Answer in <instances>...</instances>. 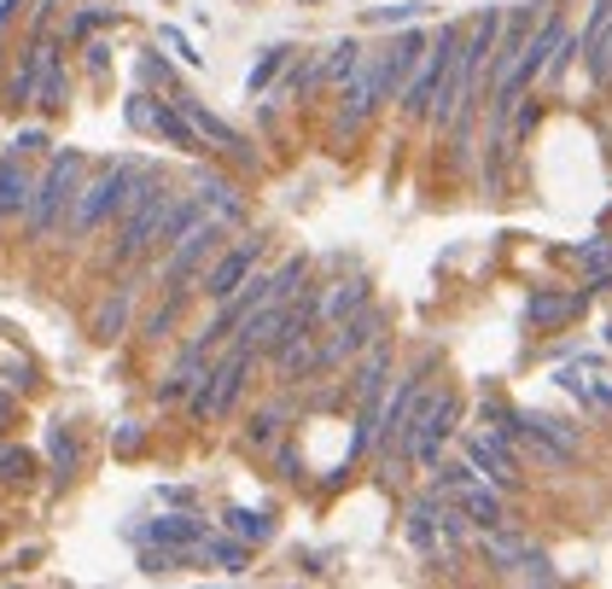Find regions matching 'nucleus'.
<instances>
[{"instance_id":"1","label":"nucleus","mask_w":612,"mask_h":589,"mask_svg":"<svg viewBox=\"0 0 612 589\" xmlns=\"http://www.w3.org/2000/svg\"><path fill=\"white\" fill-rule=\"evenodd\" d=\"M147 188H152V164H140V158H122V164H111L88 193H82L71 228H76V234H94L106 216H129V205H135V199L147 193Z\"/></svg>"},{"instance_id":"2","label":"nucleus","mask_w":612,"mask_h":589,"mask_svg":"<svg viewBox=\"0 0 612 589\" xmlns=\"http://www.w3.org/2000/svg\"><path fill=\"white\" fill-rule=\"evenodd\" d=\"M455 58H461V30L443 24V30L432 35V47H426L420 71L402 83V117H432L438 94H443V83H449V71H455Z\"/></svg>"},{"instance_id":"3","label":"nucleus","mask_w":612,"mask_h":589,"mask_svg":"<svg viewBox=\"0 0 612 589\" xmlns=\"http://www.w3.org/2000/svg\"><path fill=\"white\" fill-rule=\"evenodd\" d=\"M455 420H461V397H455V392H426L420 409H415V420H408L402 450L415 456L420 467H438L443 443L455 438Z\"/></svg>"},{"instance_id":"4","label":"nucleus","mask_w":612,"mask_h":589,"mask_svg":"<svg viewBox=\"0 0 612 589\" xmlns=\"http://www.w3.org/2000/svg\"><path fill=\"white\" fill-rule=\"evenodd\" d=\"M251 356L257 351H245V344H234L228 356L216 362L211 374H204L198 385H193V397H187V415L193 420H222L239 403V392H245V374H251Z\"/></svg>"},{"instance_id":"5","label":"nucleus","mask_w":612,"mask_h":589,"mask_svg":"<svg viewBox=\"0 0 612 589\" xmlns=\"http://www.w3.org/2000/svg\"><path fill=\"white\" fill-rule=\"evenodd\" d=\"M175 199H181V193H170V188L152 175V188L129 205V222H122V239H117L111 257H117V263H135L140 251H152L158 234H163V222H170V211H175Z\"/></svg>"},{"instance_id":"6","label":"nucleus","mask_w":612,"mask_h":589,"mask_svg":"<svg viewBox=\"0 0 612 589\" xmlns=\"http://www.w3.org/2000/svg\"><path fill=\"white\" fill-rule=\"evenodd\" d=\"M76 175H82V158L76 152H58L47 170H41V181H35V199H30V234L35 239H47L53 228H58V211L76 199Z\"/></svg>"},{"instance_id":"7","label":"nucleus","mask_w":612,"mask_h":589,"mask_svg":"<svg viewBox=\"0 0 612 589\" xmlns=\"http://www.w3.org/2000/svg\"><path fill=\"white\" fill-rule=\"evenodd\" d=\"M222 228H228L222 216H204L187 239H175L170 263H163V287H170V292H187V280L204 275V269L216 263V251H222Z\"/></svg>"},{"instance_id":"8","label":"nucleus","mask_w":612,"mask_h":589,"mask_svg":"<svg viewBox=\"0 0 612 589\" xmlns=\"http://www.w3.org/2000/svg\"><path fill=\"white\" fill-rule=\"evenodd\" d=\"M385 94H397L391 88V76H385V53H374V58H362L356 65V76L344 83V111H339V135H356L367 117L379 111V99Z\"/></svg>"},{"instance_id":"9","label":"nucleus","mask_w":612,"mask_h":589,"mask_svg":"<svg viewBox=\"0 0 612 589\" xmlns=\"http://www.w3.org/2000/svg\"><path fill=\"white\" fill-rule=\"evenodd\" d=\"M461 456L479 467V473L496 484V491H514L519 484V456H514V438H502L496 426H484V432H466Z\"/></svg>"},{"instance_id":"10","label":"nucleus","mask_w":612,"mask_h":589,"mask_svg":"<svg viewBox=\"0 0 612 589\" xmlns=\"http://www.w3.org/2000/svg\"><path fill=\"white\" fill-rule=\"evenodd\" d=\"M257 257H262V239L251 234V239H239L234 251H216V263L198 275V287H204V298H234L245 280H251V269H257Z\"/></svg>"},{"instance_id":"11","label":"nucleus","mask_w":612,"mask_h":589,"mask_svg":"<svg viewBox=\"0 0 612 589\" xmlns=\"http://www.w3.org/2000/svg\"><path fill=\"white\" fill-rule=\"evenodd\" d=\"M379 328H385V321H379V310H367V303H362V310H356L351 321H339V333H333V339L321 344V368H339L344 356L367 351V344L379 339Z\"/></svg>"},{"instance_id":"12","label":"nucleus","mask_w":612,"mask_h":589,"mask_svg":"<svg viewBox=\"0 0 612 589\" xmlns=\"http://www.w3.org/2000/svg\"><path fill=\"white\" fill-rule=\"evenodd\" d=\"M438 507H443V491L408 502V543H415L420 560H449V543H443V525H438Z\"/></svg>"},{"instance_id":"13","label":"nucleus","mask_w":612,"mask_h":589,"mask_svg":"<svg viewBox=\"0 0 612 589\" xmlns=\"http://www.w3.org/2000/svg\"><path fill=\"white\" fill-rule=\"evenodd\" d=\"M204 351H211V339H193L187 344V351H181L175 356V368H170V379H163L158 385V403H175V397H193V385L204 379V374H211V362H204Z\"/></svg>"},{"instance_id":"14","label":"nucleus","mask_w":612,"mask_h":589,"mask_svg":"<svg viewBox=\"0 0 612 589\" xmlns=\"http://www.w3.org/2000/svg\"><path fill=\"white\" fill-rule=\"evenodd\" d=\"M385 379H391V344L374 339V344H367V356H362V368H356V379H351V397L356 403H379Z\"/></svg>"},{"instance_id":"15","label":"nucleus","mask_w":612,"mask_h":589,"mask_svg":"<svg viewBox=\"0 0 612 589\" xmlns=\"http://www.w3.org/2000/svg\"><path fill=\"white\" fill-rule=\"evenodd\" d=\"M175 106H181V111H187V117H193V129H198L204 140H211V147H222V152H239V158H251V152H245V135H239L234 124H222V117H216V111H204V99H193V94H181V99H175Z\"/></svg>"},{"instance_id":"16","label":"nucleus","mask_w":612,"mask_h":589,"mask_svg":"<svg viewBox=\"0 0 612 589\" xmlns=\"http://www.w3.org/2000/svg\"><path fill=\"white\" fill-rule=\"evenodd\" d=\"M135 537H140V543H181V548H198L211 532H204V520H193V514H158V520L140 525Z\"/></svg>"},{"instance_id":"17","label":"nucleus","mask_w":612,"mask_h":589,"mask_svg":"<svg viewBox=\"0 0 612 589\" xmlns=\"http://www.w3.org/2000/svg\"><path fill=\"white\" fill-rule=\"evenodd\" d=\"M583 298L589 292H530L525 321H530V328H566V321L583 310Z\"/></svg>"},{"instance_id":"18","label":"nucleus","mask_w":612,"mask_h":589,"mask_svg":"<svg viewBox=\"0 0 612 589\" xmlns=\"http://www.w3.org/2000/svg\"><path fill=\"white\" fill-rule=\"evenodd\" d=\"M455 502L466 507V520L479 525V532H490V525H502V491L490 479H473V484H461Z\"/></svg>"},{"instance_id":"19","label":"nucleus","mask_w":612,"mask_h":589,"mask_svg":"<svg viewBox=\"0 0 612 589\" xmlns=\"http://www.w3.org/2000/svg\"><path fill=\"white\" fill-rule=\"evenodd\" d=\"M362 303H367V280L351 275V280H339L333 292H321V321H326V328H339V321H351L362 310Z\"/></svg>"},{"instance_id":"20","label":"nucleus","mask_w":612,"mask_h":589,"mask_svg":"<svg viewBox=\"0 0 612 589\" xmlns=\"http://www.w3.org/2000/svg\"><path fill=\"white\" fill-rule=\"evenodd\" d=\"M426 47H432V42H426L420 30H408V35H397V42L385 47V76H391V88H402V76L426 58Z\"/></svg>"},{"instance_id":"21","label":"nucleus","mask_w":612,"mask_h":589,"mask_svg":"<svg viewBox=\"0 0 612 589\" xmlns=\"http://www.w3.org/2000/svg\"><path fill=\"white\" fill-rule=\"evenodd\" d=\"M30 199H35L30 175L18 170V158L7 152V158H0V216H18V211H30Z\"/></svg>"},{"instance_id":"22","label":"nucleus","mask_w":612,"mask_h":589,"mask_svg":"<svg viewBox=\"0 0 612 589\" xmlns=\"http://www.w3.org/2000/svg\"><path fill=\"white\" fill-rule=\"evenodd\" d=\"M479 548H484V560H496L502 572H514L519 566V555H525V537L519 532H507V525H490V532H479Z\"/></svg>"},{"instance_id":"23","label":"nucleus","mask_w":612,"mask_h":589,"mask_svg":"<svg viewBox=\"0 0 612 589\" xmlns=\"http://www.w3.org/2000/svg\"><path fill=\"white\" fill-rule=\"evenodd\" d=\"M198 199H204L211 216H222V222H239V216H245V199L234 193V181H222V175H198Z\"/></svg>"},{"instance_id":"24","label":"nucleus","mask_w":612,"mask_h":589,"mask_svg":"<svg viewBox=\"0 0 612 589\" xmlns=\"http://www.w3.org/2000/svg\"><path fill=\"white\" fill-rule=\"evenodd\" d=\"M47 456H53V467H58V479H71L76 467H82V443H76V432H71L65 420L47 426Z\"/></svg>"},{"instance_id":"25","label":"nucleus","mask_w":612,"mask_h":589,"mask_svg":"<svg viewBox=\"0 0 612 589\" xmlns=\"http://www.w3.org/2000/svg\"><path fill=\"white\" fill-rule=\"evenodd\" d=\"M198 560H211V566H222V572H245V537H204L198 543Z\"/></svg>"},{"instance_id":"26","label":"nucleus","mask_w":612,"mask_h":589,"mask_svg":"<svg viewBox=\"0 0 612 589\" xmlns=\"http://www.w3.org/2000/svg\"><path fill=\"white\" fill-rule=\"evenodd\" d=\"M129 303H135V287H117V298L99 303L94 333H99V339H117V333H122V321H129Z\"/></svg>"},{"instance_id":"27","label":"nucleus","mask_w":612,"mask_h":589,"mask_svg":"<svg viewBox=\"0 0 612 589\" xmlns=\"http://www.w3.org/2000/svg\"><path fill=\"white\" fill-rule=\"evenodd\" d=\"M525 432H537L548 443H560L566 456H578V426L571 420H555V415H525Z\"/></svg>"},{"instance_id":"28","label":"nucleus","mask_w":612,"mask_h":589,"mask_svg":"<svg viewBox=\"0 0 612 589\" xmlns=\"http://www.w3.org/2000/svg\"><path fill=\"white\" fill-rule=\"evenodd\" d=\"M228 532L234 537H245V543H269L275 537V525H269V514H257V507H228Z\"/></svg>"},{"instance_id":"29","label":"nucleus","mask_w":612,"mask_h":589,"mask_svg":"<svg viewBox=\"0 0 612 589\" xmlns=\"http://www.w3.org/2000/svg\"><path fill=\"white\" fill-rule=\"evenodd\" d=\"M35 106H65V65L53 58V47H47V58H41V83H35Z\"/></svg>"},{"instance_id":"30","label":"nucleus","mask_w":612,"mask_h":589,"mask_svg":"<svg viewBox=\"0 0 612 589\" xmlns=\"http://www.w3.org/2000/svg\"><path fill=\"white\" fill-rule=\"evenodd\" d=\"M181 298H187V292H163V303H158V310H152L147 321H140V333H147L152 344H158L163 333L175 328V315H181Z\"/></svg>"},{"instance_id":"31","label":"nucleus","mask_w":612,"mask_h":589,"mask_svg":"<svg viewBox=\"0 0 612 589\" xmlns=\"http://www.w3.org/2000/svg\"><path fill=\"white\" fill-rule=\"evenodd\" d=\"M514 578H525V583H555L560 572L548 566V555H543V548H525V555H519V566H514Z\"/></svg>"},{"instance_id":"32","label":"nucleus","mask_w":612,"mask_h":589,"mask_svg":"<svg viewBox=\"0 0 612 589\" xmlns=\"http://www.w3.org/2000/svg\"><path fill=\"white\" fill-rule=\"evenodd\" d=\"M356 65H362V47H356V42H339L333 58H326V76H333V83H351Z\"/></svg>"},{"instance_id":"33","label":"nucleus","mask_w":612,"mask_h":589,"mask_svg":"<svg viewBox=\"0 0 612 589\" xmlns=\"http://www.w3.org/2000/svg\"><path fill=\"white\" fill-rule=\"evenodd\" d=\"M286 53H292V47H269V53H262V58H257V71L245 76V88H251V94H262V88H269V83H275V71L286 65Z\"/></svg>"},{"instance_id":"34","label":"nucleus","mask_w":612,"mask_h":589,"mask_svg":"<svg viewBox=\"0 0 612 589\" xmlns=\"http://www.w3.org/2000/svg\"><path fill=\"white\" fill-rule=\"evenodd\" d=\"M473 479H484V473H479V467L466 461V456H461V461H443V467H438V491H461V484H473Z\"/></svg>"},{"instance_id":"35","label":"nucleus","mask_w":612,"mask_h":589,"mask_svg":"<svg viewBox=\"0 0 612 589\" xmlns=\"http://www.w3.org/2000/svg\"><path fill=\"white\" fill-rule=\"evenodd\" d=\"M426 7L420 0H402V7H367V24H408V18H420Z\"/></svg>"},{"instance_id":"36","label":"nucleus","mask_w":612,"mask_h":589,"mask_svg":"<svg viewBox=\"0 0 612 589\" xmlns=\"http://www.w3.org/2000/svg\"><path fill=\"white\" fill-rule=\"evenodd\" d=\"M275 432H280V409H262L251 426H245V443H257V450H262V443H275Z\"/></svg>"},{"instance_id":"37","label":"nucleus","mask_w":612,"mask_h":589,"mask_svg":"<svg viewBox=\"0 0 612 589\" xmlns=\"http://www.w3.org/2000/svg\"><path fill=\"white\" fill-rule=\"evenodd\" d=\"M571 257H578V263H583V269H589V275H595V269H606V263H612V239H589V246H578V251H571Z\"/></svg>"},{"instance_id":"38","label":"nucleus","mask_w":612,"mask_h":589,"mask_svg":"<svg viewBox=\"0 0 612 589\" xmlns=\"http://www.w3.org/2000/svg\"><path fill=\"white\" fill-rule=\"evenodd\" d=\"M106 18H117V12H111V7H88V12H76V18H71V35H94L99 24H106Z\"/></svg>"},{"instance_id":"39","label":"nucleus","mask_w":612,"mask_h":589,"mask_svg":"<svg viewBox=\"0 0 612 589\" xmlns=\"http://www.w3.org/2000/svg\"><path fill=\"white\" fill-rule=\"evenodd\" d=\"M30 473V450H0V479H24Z\"/></svg>"},{"instance_id":"40","label":"nucleus","mask_w":612,"mask_h":589,"mask_svg":"<svg viewBox=\"0 0 612 589\" xmlns=\"http://www.w3.org/2000/svg\"><path fill=\"white\" fill-rule=\"evenodd\" d=\"M158 35H163V47H175L181 58H187V65H198V58H204V53H193V47H187V35H181V30H170V24H163Z\"/></svg>"},{"instance_id":"41","label":"nucleus","mask_w":612,"mask_h":589,"mask_svg":"<svg viewBox=\"0 0 612 589\" xmlns=\"http://www.w3.org/2000/svg\"><path fill=\"white\" fill-rule=\"evenodd\" d=\"M583 403H595V409H612V379H595V385H583Z\"/></svg>"},{"instance_id":"42","label":"nucleus","mask_w":612,"mask_h":589,"mask_svg":"<svg viewBox=\"0 0 612 589\" xmlns=\"http://www.w3.org/2000/svg\"><path fill=\"white\" fill-rule=\"evenodd\" d=\"M129 124H135V129H152V106H147V94H135V99H129Z\"/></svg>"},{"instance_id":"43","label":"nucleus","mask_w":612,"mask_h":589,"mask_svg":"<svg viewBox=\"0 0 612 589\" xmlns=\"http://www.w3.org/2000/svg\"><path fill=\"white\" fill-rule=\"evenodd\" d=\"M140 76H147V83H170V65H163V58H140Z\"/></svg>"},{"instance_id":"44","label":"nucleus","mask_w":612,"mask_h":589,"mask_svg":"<svg viewBox=\"0 0 612 589\" xmlns=\"http://www.w3.org/2000/svg\"><path fill=\"white\" fill-rule=\"evenodd\" d=\"M530 129H537V106H525V99H519V124H514V140H525Z\"/></svg>"},{"instance_id":"45","label":"nucleus","mask_w":612,"mask_h":589,"mask_svg":"<svg viewBox=\"0 0 612 589\" xmlns=\"http://www.w3.org/2000/svg\"><path fill=\"white\" fill-rule=\"evenodd\" d=\"M12 147H18V152H35V147H47V135H41V129H24V135H12Z\"/></svg>"},{"instance_id":"46","label":"nucleus","mask_w":612,"mask_h":589,"mask_svg":"<svg viewBox=\"0 0 612 589\" xmlns=\"http://www.w3.org/2000/svg\"><path fill=\"white\" fill-rule=\"evenodd\" d=\"M117 450H140V426H135V420H122V432H117Z\"/></svg>"}]
</instances>
